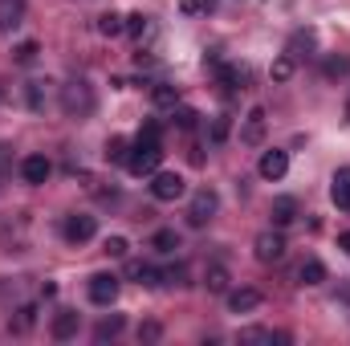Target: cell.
Returning <instances> with one entry per match:
<instances>
[{"mask_svg": "<svg viewBox=\"0 0 350 346\" xmlns=\"http://www.w3.org/2000/svg\"><path fill=\"white\" fill-rule=\"evenodd\" d=\"M159 163H163V147L159 143H147V139H139L131 147V155H126V172L131 175H155Z\"/></svg>", "mask_w": 350, "mask_h": 346, "instance_id": "cell-1", "label": "cell"}, {"mask_svg": "<svg viewBox=\"0 0 350 346\" xmlns=\"http://www.w3.org/2000/svg\"><path fill=\"white\" fill-rule=\"evenodd\" d=\"M62 110H66L70 118H86L90 110H94V90L74 78L70 86H62Z\"/></svg>", "mask_w": 350, "mask_h": 346, "instance_id": "cell-2", "label": "cell"}, {"mask_svg": "<svg viewBox=\"0 0 350 346\" xmlns=\"http://www.w3.org/2000/svg\"><path fill=\"white\" fill-rule=\"evenodd\" d=\"M216 204H220L216 191H212V187H200V191L191 196V204H187V224H191V228H204V224L216 216Z\"/></svg>", "mask_w": 350, "mask_h": 346, "instance_id": "cell-3", "label": "cell"}, {"mask_svg": "<svg viewBox=\"0 0 350 346\" xmlns=\"http://www.w3.org/2000/svg\"><path fill=\"white\" fill-rule=\"evenodd\" d=\"M118 297V277L114 273H94L90 277V302L94 306H114Z\"/></svg>", "mask_w": 350, "mask_h": 346, "instance_id": "cell-4", "label": "cell"}, {"mask_svg": "<svg viewBox=\"0 0 350 346\" xmlns=\"http://www.w3.org/2000/svg\"><path fill=\"white\" fill-rule=\"evenodd\" d=\"M62 232H66V241H70V245H86L90 237L98 232V220H94V216H86V212H78V216H66Z\"/></svg>", "mask_w": 350, "mask_h": 346, "instance_id": "cell-5", "label": "cell"}, {"mask_svg": "<svg viewBox=\"0 0 350 346\" xmlns=\"http://www.w3.org/2000/svg\"><path fill=\"white\" fill-rule=\"evenodd\" d=\"M151 196L163 200V204H172V200L183 196V179H179L175 172H155L151 175Z\"/></svg>", "mask_w": 350, "mask_h": 346, "instance_id": "cell-6", "label": "cell"}, {"mask_svg": "<svg viewBox=\"0 0 350 346\" xmlns=\"http://www.w3.org/2000/svg\"><path fill=\"white\" fill-rule=\"evenodd\" d=\"M253 253H257V261H281L285 257V237L281 232H261L257 241H253Z\"/></svg>", "mask_w": 350, "mask_h": 346, "instance_id": "cell-7", "label": "cell"}, {"mask_svg": "<svg viewBox=\"0 0 350 346\" xmlns=\"http://www.w3.org/2000/svg\"><path fill=\"white\" fill-rule=\"evenodd\" d=\"M257 172H261L265 179H281V175L289 172V155H285V151H277V147H273V151H265L261 163H257Z\"/></svg>", "mask_w": 350, "mask_h": 346, "instance_id": "cell-8", "label": "cell"}, {"mask_svg": "<svg viewBox=\"0 0 350 346\" xmlns=\"http://www.w3.org/2000/svg\"><path fill=\"white\" fill-rule=\"evenodd\" d=\"M53 172V163L45 159V155H25V163H21V175H25V183H45Z\"/></svg>", "mask_w": 350, "mask_h": 346, "instance_id": "cell-9", "label": "cell"}, {"mask_svg": "<svg viewBox=\"0 0 350 346\" xmlns=\"http://www.w3.org/2000/svg\"><path fill=\"white\" fill-rule=\"evenodd\" d=\"M257 306H261V293H257V289H249V285L228 293V310H232V314H253Z\"/></svg>", "mask_w": 350, "mask_h": 346, "instance_id": "cell-10", "label": "cell"}, {"mask_svg": "<svg viewBox=\"0 0 350 346\" xmlns=\"http://www.w3.org/2000/svg\"><path fill=\"white\" fill-rule=\"evenodd\" d=\"M241 139H245L249 147H257V143L265 139V110L261 106H253V110L245 114V131H241Z\"/></svg>", "mask_w": 350, "mask_h": 346, "instance_id": "cell-11", "label": "cell"}, {"mask_svg": "<svg viewBox=\"0 0 350 346\" xmlns=\"http://www.w3.org/2000/svg\"><path fill=\"white\" fill-rule=\"evenodd\" d=\"M293 220H297V200H293V196H277V200H273V224L285 228V224H293Z\"/></svg>", "mask_w": 350, "mask_h": 346, "instance_id": "cell-12", "label": "cell"}, {"mask_svg": "<svg viewBox=\"0 0 350 346\" xmlns=\"http://www.w3.org/2000/svg\"><path fill=\"white\" fill-rule=\"evenodd\" d=\"M25 21V0H0V33L16 29Z\"/></svg>", "mask_w": 350, "mask_h": 346, "instance_id": "cell-13", "label": "cell"}, {"mask_svg": "<svg viewBox=\"0 0 350 346\" xmlns=\"http://www.w3.org/2000/svg\"><path fill=\"white\" fill-rule=\"evenodd\" d=\"M330 200L338 208H350V168H338L334 179H330Z\"/></svg>", "mask_w": 350, "mask_h": 346, "instance_id": "cell-14", "label": "cell"}, {"mask_svg": "<svg viewBox=\"0 0 350 346\" xmlns=\"http://www.w3.org/2000/svg\"><path fill=\"white\" fill-rule=\"evenodd\" d=\"M74 334H78V314H74V310H62V314L53 318V338L66 343V338H74Z\"/></svg>", "mask_w": 350, "mask_h": 346, "instance_id": "cell-15", "label": "cell"}, {"mask_svg": "<svg viewBox=\"0 0 350 346\" xmlns=\"http://www.w3.org/2000/svg\"><path fill=\"white\" fill-rule=\"evenodd\" d=\"M297 281H301V285H322V281H326V265H322L318 257L301 261V269H297Z\"/></svg>", "mask_w": 350, "mask_h": 346, "instance_id": "cell-16", "label": "cell"}, {"mask_svg": "<svg viewBox=\"0 0 350 346\" xmlns=\"http://www.w3.org/2000/svg\"><path fill=\"white\" fill-rule=\"evenodd\" d=\"M98 33H102V37H122V33H126V16H118L114 8L102 12V16H98Z\"/></svg>", "mask_w": 350, "mask_h": 346, "instance_id": "cell-17", "label": "cell"}, {"mask_svg": "<svg viewBox=\"0 0 350 346\" xmlns=\"http://www.w3.org/2000/svg\"><path fill=\"white\" fill-rule=\"evenodd\" d=\"M151 102H155L159 110H175V106H179V90L167 86V82H155V90H151Z\"/></svg>", "mask_w": 350, "mask_h": 346, "instance_id": "cell-18", "label": "cell"}, {"mask_svg": "<svg viewBox=\"0 0 350 346\" xmlns=\"http://www.w3.org/2000/svg\"><path fill=\"white\" fill-rule=\"evenodd\" d=\"M204 285H208L212 293H228V269H224V265H208Z\"/></svg>", "mask_w": 350, "mask_h": 346, "instance_id": "cell-19", "label": "cell"}, {"mask_svg": "<svg viewBox=\"0 0 350 346\" xmlns=\"http://www.w3.org/2000/svg\"><path fill=\"white\" fill-rule=\"evenodd\" d=\"M131 273H135V281H139V285H147V289L163 285V273H159L155 265H131Z\"/></svg>", "mask_w": 350, "mask_h": 346, "instance_id": "cell-20", "label": "cell"}, {"mask_svg": "<svg viewBox=\"0 0 350 346\" xmlns=\"http://www.w3.org/2000/svg\"><path fill=\"white\" fill-rule=\"evenodd\" d=\"M122 326H126V322H122V314H110L106 322H98V330H94V338H98V343H106V338H114V334H118Z\"/></svg>", "mask_w": 350, "mask_h": 346, "instance_id": "cell-21", "label": "cell"}, {"mask_svg": "<svg viewBox=\"0 0 350 346\" xmlns=\"http://www.w3.org/2000/svg\"><path fill=\"white\" fill-rule=\"evenodd\" d=\"M151 245H155V253H175V249H179V232H175V228H159Z\"/></svg>", "mask_w": 350, "mask_h": 346, "instance_id": "cell-22", "label": "cell"}, {"mask_svg": "<svg viewBox=\"0 0 350 346\" xmlns=\"http://www.w3.org/2000/svg\"><path fill=\"white\" fill-rule=\"evenodd\" d=\"M126 33H131L135 41H143V37L151 33V21H147L143 12H131V16H126Z\"/></svg>", "mask_w": 350, "mask_h": 346, "instance_id": "cell-23", "label": "cell"}, {"mask_svg": "<svg viewBox=\"0 0 350 346\" xmlns=\"http://www.w3.org/2000/svg\"><path fill=\"white\" fill-rule=\"evenodd\" d=\"M126 155H131V143L126 139H110L106 143V163H126Z\"/></svg>", "mask_w": 350, "mask_h": 346, "instance_id": "cell-24", "label": "cell"}, {"mask_svg": "<svg viewBox=\"0 0 350 346\" xmlns=\"http://www.w3.org/2000/svg\"><path fill=\"white\" fill-rule=\"evenodd\" d=\"M37 53H41V45H37V41H21V45L12 49V57H16L21 66H29V62H37Z\"/></svg>", "mask_w": 350, "mask_h": 346, "instance_id": "cell-25", "label": "cell"}, {"mask_svg": "<svg viewBox=\"0 0 350 346\" xmlns=\"http://www.w3.org/2000/svg\"><path fill=\"white\" fill-rule=\"evenodd\" d=\"M172 118H175V127H179V131H191L200 114H196L191 106H175V110H172Z\"/></svg>", "mask_w": 350, "mask_h": 346, "instance_id": "cell-26", "label": "cell"}, {"mask_svg": "<svg viewBox=\"0 0 350 346\" xmlns=\"http://www.w3.org/2000/svg\"><path fill=\"white\" fill-rule=\"evenodd\" d=\"M33 322H37V310H33V306H21V310H16V322H8V326L21 334V330H29Z\"/></svg>", "mask_w": 350, "mask_h": 346, "instance_id": "cell-27", "label": "cell"}, {"mask_svg": "<svg viewBox=\"0 0 350 346\" xmlns=\"http://www.w3.org/2000/svg\"><path fill=\"white\" fill-rule=\"evenodd\" d=\"M285 78H293V57H277L273 62V82H285Z\"/></svg>", "mask_w": 350, "mask_h": 346, "instance_id": "cell-28", "label": "cell"}, {"mask_svg": "<svg viewBox=\"0 0 350 346\" xmlns=\"http://www.w3.org/2000/svg\"><path fill=\"white\" fill-rule=\"evenodd\" d=\"M29 106L45 110V82H29Z\"/></svg>", "mask_w": 350, "mask_h": 346, "instance_id": "cell-29", "label": "cell"}, {"mask_svg": "<svg viewBox=\"0 0 350 346\" xmlns=\"http://www.w3.org/2000/svg\"><path fill=\"white\" fill-rule=\"evenodd\" d=\"M102 253H110V257H126V241H122V237H106Z\"/></svg>", "mask_w": 350, "mask_h": 346, "instance_id": "cell-30", "label": "cell"}, {"mask_svg": "<svg viewBox=\"0 0 350 346\" xmlns=\"http://www.w3.org/2000/svg\"><path fill=\"white\" fill-rule=\"evenodd\" d=\"M241 343H277V334H269V330H241Z\"/></svg>", "mask_w": 350, "mask_h": 346, "instance_id": "cell-31", "label": "cell"}, {"mask_svg": "<svg viewBox=\"0 0 350 346\" xmlns=\"http://www.w3.org/2000/svg\"><path fill=\"white\" fill-rule=\"evenodd\" d=\"M139 139H147V143H159V122H143Z\"/></svg>", "mask_w": 350, "mask_h": 346, "instance_id": "cell-32", "label": "cell"}, {"mask_svg": "<svg viewBox=\"0 0 350 346\" xmlns=\"http://www.w3.org/2000/svg\"><path fill=\"white\" fill-rule=\"evenodd\" d=\"M212 139H216V143L228 139V118H216V122H212Z\"/></svg>", "mask_w": 350, "mask_h": 346, "instance_id": "cell-33", "label": "cell"}, {"mask_svg": "<svg viewBox=\"0 0 350 346\" xmlns=\"http://www.w3.org/2000/svg\"><path fill=\"white\" fill-rule=\"evenodd\" d=\"M183 277H187V269H183V265H175V269L163 273V281H172V285H183Z\"/></svg>", "mask_w": 350, "mask_h": 346, "instance_id": "cell-34", "label": "cell"}, {"mask_svg": "<svg viewBox=\"0 0 350 346\" xmlns=\"http://www.w3.org/2000/svg\"><path fill=\"white\" fill-rule=\"evenodd\" d=\"M139 338H147V343H155V338H159V326H155V322H147V326H139Z\"/></svg>", "mask_w": 350, "mask_h": 346, "instance_id": "cell-35", "label": "cell"}, {"mask_svg": "<svg viewBox=\"0 0 350 346\" xmlns=\"http://www.w3.org/2000/svg\"><path fill=\"white\" fill-rule=\"evenodd\" d=\"M338 74H347V62H326V78H338Z\"/></svg>", "mask_w": 350, "mask_h": 346, "instance_id": "cell-36", "label": "cell"}, {"mask_svg": "<svg viewBox=\"0 0 350 346\" xmlns=\"http://www.w3.org/2000/svg\"><path fill=\"white\" fill-rule=\"evenodd\" d=\"M208 4H212V0H179L183 12H196V8H208Z\"/></svg>", "mask_w": 350, "mask_h": 346, "instance_id": "cell-37", "label": "cell"}, {"mask_svg": "<svg viewBox=\"0 0 350 346\" xmlns=\"http://www.w3.org/2000/svg\"><path fill=\"white\" fill-rule=\"evenodd\" d=\"M338 245H342V249L350 253V232H342V237H338Z\"/></svg>", "mask_w": 350, "mask_h": 346, "instance_id": "cell-38", "label": "cell"}, {"mask_svg": "<svg viewBox=\"0 0 350 346\" xmlns=\"http://www.w3.org/2000/svg\"><path fill=\"white\" fill-rule=\"evenodd\" d=\"M347 118H350V106H347Z\"/></svg>", "mask_w": 350, "mask_h": 346, "instance_id": "cell-39", "label": "cell"}]
</instances>
